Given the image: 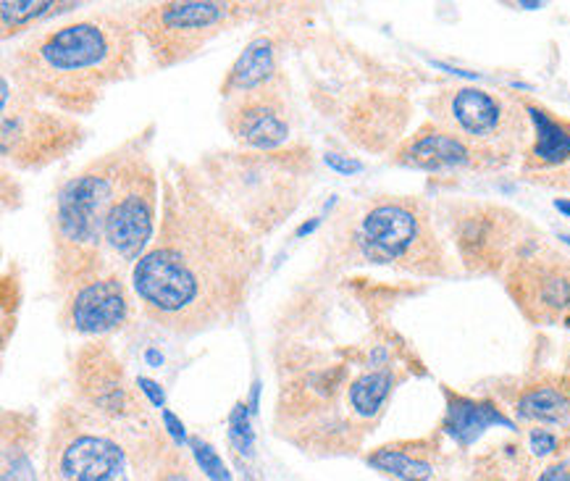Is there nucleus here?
I'll list each match as a JSON object with an SVG mask.
<instances>
[{
    "label": "nucleus",
    "instance_id": "c85d7f7f",
    "mask_svg": "<svg viewBox=\"0 0 570 481\" xmlns=\"http://www.w3.org/2000/svg\"><path fill=\"white\" fill-rule=\"evenodd\" d=\"M229 436H232V444L239 450V453L250 455L253 453V429H250V421H247V405L239 403L234 408L232 419H229Z\"/></svg>",
    "mask_w": 570,
    "mask_h": 481
},
{
    "label": "nucleus",
    "instance_id": "5701e85b",
    "mask_svg": "<svg viewBox=\"0 0 570 481\" xmlns=\"http://www.w3.org/2000/svg\"><path fill=\"white\" fill-rule=\"evenodd\" d=\"M402 379H405V374H400L394 366H384V369L365 366L363 374H357L353 382H350L347 408L357 424L368 429V432H374L379 419H382L386 411V403H390L392 392L397 390Z\"/></svg>",
    "mask_w": 570,
    "mask_h": 481
},
{
    "label": "nucleus",
    "instance_id": "2eb2a0df",
    "mask_svg": "<svg viewBox=\"0 0 570 481\" xmlns=\"http://www.w3.org/2000/svg\"><path fill=\"white\" fill-rule=\"evenodd\" d=\"M131 282L127 274L111 272L92 276L61 297L58 324L66 332L82 334V337H106L119 332L131 316Z\"/></svg>",
    "mask_w": 570,
    "mask_h": 481
},
{
    "label": "nucleus",
    "instance_id": "a878e982",
    "mask_svg": "<svg viewBox=\"0 0 570 481\" xmlns=\"http://www.w3.org/2000/svg\"><path fill=\"white\" fill-rule=\"evenodd\" d=\"M200 473L203 471L195 469L179 448H169V453L164 455L153 481H208V477H200Z\"/></svg>",
    "mask_w": 570,
    "mask_h": 481
},
{
    "label": "nucleus",
    "instance_id": "f257e3e1",
    "mask_svg": "<svg viewBox=\"0 0 570 481\" xmlns=\"http://www.w3.org/2000/svg\"><path fill=\"white\" fill-rule=\"evenodd\" d=\"M261 266V239L210 200L193 164L171 158L160 174L156 237L129 274L142 316L177 337L229 326Z\"/></svg>",
    "mask_w": 570,
    "mask_h": 481
},
{
    "label": "nucleus",
    "instance_id": "a211bd4d",
    "mask_svg": "<svg viewBox=\"0 0 570 481\" xmlns=\"http://www.w3.org/2000/svg\"><path fill=\"white\" fill-rule=\"evenodd\" d=\"M38 450V411L6 408L0 415V481H40L38 463H35Z\"/></svg>",
    "mask_w": 570,
    "mask_h": 481
},
{
    "label": "nucleus",
    "instance_id": "2f4dec72",
    "mask_svg": "<svg viewBox=\"0 0 570 481\" xmlns=\"http://www.w3.org/2000/svg\"><path fill=\"white\" fill-rule=\"evenodd\" d=\"M537 481H570V465L566 461L547 465V469L539 471Z\"/></svg>",
    "mask_w": 570,
    "mask_h": 481
},
{
    "label": "nucleus",
    "instance_id": "473e14b6",
    "mask_svg": "<svg viewBox=\"0 0 570 481\" xmlns=\"http://www.w3.org/2000/svg\"><path fill=\"white\" fill-rule=\"evenodd\" d=\"M137 382H140V387H142V392H145V397H148L153 405H156V408H160V411H164V392L158 390V384H156V382H150V379H145V376L137 379Z\"/></svg>",
    "mask_w": 570,
    "mask_h": 481
},
{
    "label": "nucleus",
    "instance_id": "6e6552de",
    "mask_svg": "<svg viewBox=\"0 0 570 481\" xmlns=\"http://www.w3.org/2000/svg\"><path fill=\"white\" fill-rule=\"evenodd\" d=\"M436 224L455 245L460 266L473 276H502L518 253L542 235L518 210L479 198L436 203Z\"/></svg>",
    "mask_w": 570,
    "mask_h": 481
},
{
    "label": "nucleus",
    "instance_id": "6ab92c4d",
    "mask_svg": "<svg viewBox=\"0 0 570 481\" xmlns=\"http://www.w3.org/2000/svg\"><path fill=\"white\" fill-rule=\"evenodd\" d=\"M440 434L382 444L374 453H368L365 463L397 481H442L448 458H444Z\"/></svg>",
    "mask_w": 570,
    "mask_h": 481
},
{
    "label": "nucleus",
    "instance_id": "393cba45",
    "mask_svg": "<svg viewBox=\"0 0 570 481\" xmlns=\"http://www.w3.org/2000/svg\"><path fill=\"white\" fill-rule=\"evenodd\" d=\"M69 9H79L77 3H11L6 0L0 6V13H3V40H9L11 35L24 32L35 24L38 19L53 17L58 11H69Z\"/></svg>",
    "mask_w": 570,
    "mask_h": 481
},
{
    "label": "nucleus",
    "instance_id": "f03ea898",
    "mask_svg": "<svg viewBox=\"0 0 570 481\" xmlns=\"http://www.w3.org/2000/svg\"><path fill=\"white\" fill-rule=\"evenodd\" d=\"M3 77L24 98L69 116H87L114 85L137 75L131 11H92L29 35L6 56Z\"/></svg>",
    "mask_w": 570,
    "mask_h": 481
},
{
    "label": "nucleus",
    "instance_id": "cd10ccee",
    "mask_svg": "<svg viewBox=\"0 0 570 481\" xmlns=\"http://www.w3.org/2000/svg\"><path fill=\"white\" fill-rule=\"evenodd\" d=\"M562 440L558 434L552 432V429H544V426H533L529 429V434H525V448H529V453L533 458H552L554 453L560 450Z\"/></svg>",
    "mask_w": 570,
    "mask_h": 481
},
{
    "label": "nucleus",
    "instance_id": "ddd939ff",
    "mask_svg": "<svg viewBox=\"0 0 570 481\" xmlns=\"http://www.w3.org/2000/svg\"><path fill=\"white\" fill-rule=\"evenodd\" d=\"M71 400L129 426H158L140 382H131L111 342L92 340L71 361Z\"/></svg>",
    "mask_w": 570,
    "mask_h": 481
},
{
    "label": "nucleus",
    "instance_id": "4468645a",
    "mask_svg": "<svg viewBox=\"0 0 570 481\" xmlns=\"http://www.w3.org/2000/svg\"><path fill=\"white\" fill-rule=\"evenodd\" d=\"M222 119L226 132L245 150L287 148L292 132L287 79L282 75L258 90L226 98Z\"/></svg>",
    "mask_w": 570,
    "mask_h": 481
},
{
    "label": "nucleus",
    "instance_id": "9d476101",
    "mask_svg": "<svg viewBox=\"0 0 570 481\" xmlns=\"http://www.w3.org/2000/svg\"><path fill=\"white\" fill-rule=\"evenodd\" d=\"M255 9L247 3H222V0H171L150 3L131 11L137 35L148 46L153 63L160 69L177 67L200 53L210 40L226 29L237 27Z\"/></svg>",
    "mask_w": 570,
    "mask_h": 481
},
{
    "label": "nucleus",
    "instance_id": "7c9ffc66",
    "mask_svg": "<svg viewBox=\"0 0 570 481\" xmlns=\"http://www.w3.org/2000/svg\"><path fill=\"white\" fill-rule=\"evenodd\" d=\"M160 415H164V424H166V432L171 434V440L177 442V444H181V442H187V432H185V424H181V421L177 419V415H174L169 408H164V411H160Z\"/></svg>",
    "mask_w": 570,
    "mask_h": 481
},
{
    "label": "nucleus",
    "instance_id": "9b49d317",
    "mask_svg": "<svg viewBox=\"0 0 570 481\" xmlns=\"http://www.w3.org/2000/svg\"><path fill=\"white\" fill-rule=\"evenodd\" d=\"M87 140V129L75 116L56 111L13 90L3 77L0 108V153L21 171H42L56 160L69 158Z\"/></svg>",
    "mask_w": 570,
    "mask_h": 481
},
{
    "label": "nucleus",
    "instance_id": "7ed1b4c3",
    "mask_svg": "<svg viewBox=\"0 0 570 481\" xmlns=\"http://www.w3.org/2000/svg\"><path fill=\"white\" fill-rule=\"evenodd\" d=\"M193 171L210 200L255 239H266L289 222L316 177L305 145L206 153Z\"/></svg>",
    "mask_w": 570,
    "mask_h": 481
},
{
    "label": "nucleus",
    "instance_id": "b1692460",
    "mask_svg": "<svg viewBox=\"0 0 570 481\" xmlns=\"http://www.w3.org/2000/svg\"><path fill=\"white\" fill-rule=\"evenodd\" d=\"M276 77H282L279 63H276V48L272 38H255L247 42V48L239 53L237 61L232 63V69L226 71L222 82V98H234V95H243L258 87L274 82Z\"/></svg>",
    "mask_w": 570,
    "mask_h": 481
},
{
    "label": "nucleus",
    "instance_id": "c756f323",
    "mask_svg": "<svg viewBox=\"0 0 570 481\" xmlns=\"http://www.w3.org/2000/svg\"><path fill=\"white\" fill-rule=\"evenodd\" d=\"M324 160H326V166H332V169L340 171V174H357V171H363L361 160L350 158V156H342V153H326Z\"/></svg>",
    "mask_w": 570,
    "mask_h": 481
},
{
    "label": "nucleus",
    "instance_id": "39448f33",
    "mask_svg": "<svg viewBox=\"0 0 570 481\" xmlns=\"http://www.w3.org/2000/svg\"><path fill=\"white\" fill-rule=\"evenodd\" d=\"M129 150L131 137L119 148L92 158L58 187L50 214L53 289L58 297L92 276L111 274L106 255V222Z\"/></svg>",
    "mask_w": 570,
    "mask_h": 481
},
{
    "label": "nucleus",
    "instance_id": "dca6fc26",
    "mask_svg": "<svg viewBox=\"0 0 570 481\" xmlns=\"http://www.w3.org/2000/svg\"><path fill=\"white\" fill-rule=\"evenodd\" d=\"M407 121H411V104L402 95L374 90L357 100L347 114L345 132L363 150L392 153L405 140Z\"/></svg>",
    "mask_w": 570,
    "mask_h": 481
},
{
    "label": "nucleus",
    "instance_id": "72a5a7b5",
    "mask_svg": "<svg viewBox=\"0 0 570 481\" xmlns=\"http://www.w3.org/2000/svg\"><path fill=\"white\" fill-rule=\"evenodd\" d=\"M560 382L562 387H566V392L570 395V347L566 353V359H562V371H560Z\"/></svg>",
    "mask_w": 570,
    "mask_h": 481
},
{
    "label": "nucleus",
    "instance_id": "bb28decb",
    "mask_svg": "<svg viewBox=\"0 0 570 481\" xmlns=\"http://www.w3.org/2000/svg\"><path fill=\"white\" fill-rule=\"evenodd\" d=\"M189 448H193L197 469L203 471V477H208V481H232L229 469L224 465L222 455L210 448V442L203 440V436H189Z\"/></svg>",
    "mask_w": 570,
    "mask_h": 481
},
{
    "label": "nucleus",
    "instance_id": "aec40b11",
    "mask_svg": "<svg viewBox=\"0 0 570 481\" xmlns=\"http://www.w3.org/2000/svg\"><path fill=\"white\" fill-rule=\"evenodd\" d=\"M502 426L508 432H518L515 421L497 405V400L471 397L463 392H452L444 387V415L440 432L450 436L460 450H468L473 442L481 440L489 429Z\"/></svg>",
    "mask_w": 570,
    "mask_h": 481
},
{
    "label": "nucleus",
    "instance_id": "c9c22d12",
    "mask_svg": "<svg viewBox=\"0 0 570 481\" xmlns=\"http://www.w3.org/2000/svg\"><path fill=\"white\" fill-rule=\"evenodd\" d=\"M316 224H318V218H316V222H311V224H303V227H299V229H297V237L308 235V232H313V229H316Z\"/></svg>",
    "mask_w": 570,
    "mask_h": 481
},
{
    "label": "nucleus",
    "instance_id": "4be33fe9",
    "mask_svg": "<svg viewBox=\"0 0 570 481\" xmlns=\"http://www.w3.org/2000/svg\"><path fill=\"white\" fill-rule=\"evenodd\" d=\"M500 392L513 408L518 421L544 429H562V432L568 429L570 432V395L562 387L560 374L529 379L521 387Z\"/></svg>",
    "mask_w": 570,
    "mask_h": 481
},
{
    "label": "nucleus",
    "instance_id": "20e7f679",
    "mask_svg": "<svg viewBox=\"0 0 570 481\" xmlns=\"http://www.w3.org/2000/svg\"><path fill=\"white\" fill-rule=\"evenodd\" d=\"M169 448L160 426L119 424L63 400L42 444V481H153Z\"/></svg>",
    "mask_w": 570,
    "mask_h": 481
},
{
    "label": "nucleus",
    "instance_id": "1a4fd4ad",
    "mask_svg": "<svg viewBox=\"0 0 570 481\" xmlns=\"http://www.w3.org/2000/svg\"><path fill=\"white\" fill-rule=\"evenodd\" d=\"M150 129L131 135V150L121 169L111 210L106 222L108 268L131 274L137 261L148 253L158 229L160 177L150 158Z\"/></svg>",
    "mask_w": 570,
    "mask_h": 481
},
{
    "label": "nucleus",
    "instance_id": "f3484780",
    "mask_svg": "<svg viewBox=\"0 0 570 481\" xmlns=\"http://www.w3.org/2000/svg\"><path fill=\"white\" fill-rule=\"evenodd\" d=\"M392 164L419 171H460L487 169V164L468 145L436 121H423L413 135H407L392 150Z\"/></svg>",
    "mask_w": 570,
    "mask_h": 481
},
{
    "label": "nucleus",
    "instance_id": "423d86ee",
    "mask_svg": "<svg viewBox=\"0 0 570 481\" xmlns=\"http://www.w3.org/2000/svg\"><path fill=\"white\" fill-rule=\"evenodd\" d=\"M365 264L390 266L426 279L458 272L444 247L436 214L415 195H382L365 206L350 235Z\"/></svg>",
    "mask_w": 570,
    "mask_h": 481
},
{
    "label": "nucleus",
    "instance_id": "0eeeda50",
    "mask_svg": "<svg viewBox=\"0 0 570 481\" xmlns=\"http://www.w3.org/2000/svg\"><path fill=\"white\" fill-rule=\"evenodd\" d=\"M429 119L460 137L487 169H505L531 148V121L521 95L476 85H450L426 100Z\"/></svg>",
    "mask_w": 570,
    "mask_h": 481
},
{
    "label": "nucleus",
    "instance_id": "f704fd0d",
    "mask_svg": "<svg viewBox=\"0 0 570 481\" xmlns=\"http://www.w3.org/2000/svg\"><path fill=\"white\" fill-rule=\"evenodd\" d=\"M554 208L560 210V214H566L570 218V200H562V198H554Z\"/></svg>",
    "mask_w": 570,
    "mask_h": 481
},
{
    "label": "nucleus",
    "instance_id": "412c9836",
    "mask_svg": "<svg viewBox=\"0 0 570 481\" xmlns=\"http://www.w3.org/2000/svg\"><path fill=\"white\" fill-rule=\"evenodd\" d=\"M523 108L531 121V148L523 158V174H544L558 171L570 164V119L558 116L550 108L537 104V100L523 98Z\"/></svg>",
    "mask_w": 570,
    "mask_h": 481
},
{
    "label": "nucleus",
    "instance_id": "f8f14e48",
    "mask_svg": "<svg viewBox=\"0 0 570 481\" xmlns=\"http://www.w3.org/2000/svg\"><path fill=\"white\" fill-rule=\"evenodd\" d=\"M502 284L529 324L570 330V253L544 235L518 253L502 274Z\"/></svg>",
    "mask_w": 570,
    "mask_h": 481
}]
</instances>
